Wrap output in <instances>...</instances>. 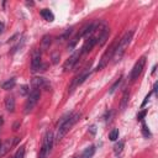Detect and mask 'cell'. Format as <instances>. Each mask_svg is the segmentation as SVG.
<instances>
[{
  "label": "cell",
  "instance_id": "4dcf8cb0",
  "mask_svg": "<svg viewBox=\"0 0 158 158\" xmlns=\"http://www.w3.org/2000/svg\"><path fill=\"white\" fill-rule=\"evenodd\" d=\"M11 158H14V157H11Z\"/></svg>",
  "mask_w": 158,
  "mask_h": 158
},
{
  "label": "cell",
  "instance_id": "f1b7e54d",
  "mask_svg": "<svg viewBox=\"0 0 158 158\" xmlns=\"http://www.w3.org/2000/svg\"><path fill=\"white\" fill-rule=\"evenodd\" d=\"M2 123H4V118H2V117H0V127L2 126Z\"/></svg>",
  "mask_w": 158,
  "mask_h": 158
},
{
  "label": "cell",
  "instance_id": "7c38bea8",
  "mask_svg": "<svg viewBox=\"0 0 158 158\" xmlns=\"http://www.w3.org/2000/svg\"><path fill=\"white\" fill-rule=\"evenodd\" d=\"M5 109L9 112H14L15 111V99L12 96H6V99H5Z\"/></svg>",
  "mask_w": 158,
  "mask_h": 158
},
{
  "label": "cell",
  "instance_id": "484cf974",
  "mask_svg": "<svg viewBox=\"0 0 158 158\" xmlns=\"http://www.w3.org/2000/svg\"><path fill=\"white\" fill-rule=\"evenodd\" d=\"M146 114H147V111H146V110L141 111V112H139V114L137 115V120H139V121H141V120H143V117L146 116Z\"/></svg>",
  "mask_w": 158,
  "mask_h": 158
},
{
  "label": "cell",
  "instance_id": "30bf717a",
  "mask_svg": "<svg viewBox=\"0 0 158 158\" xmlns=\"http://www.w3.org/2000/svg\"><path fill=\"white\" fill-rule=\"evenodd\" d=\"M42 65V59H41V54L40 52H35L32 56V60H31V70L32 72H37L41 69Z\"/></svg>",
  "mask_w": 158,
  "mask_h": 158
},
{
  "label": "cell",
  "instance_id": "9a60e30c",
  "mask_svg": "<svg viewBox=\"0 0 158 158\" xmlns=\"http://www.w3.org/2000/svg\"><path fill=\"white\" fill-rule=\"evenodd\" d=\"M51 43H52V37H51L49 35H46V36L42 38V42H41V48H42V51H46L47 48H49Z\"/></svg>",
  "mask_w": 158,
  "mask_h": 158
},
{
  "label": "cell",
  "instance_id": "7402d4cb",
  "mask_svg": "<svg viewBox=\"0 0 158 158\" xmlns=\"http://www.w3.org/2000/svg\"><path fill=\"white\" fill-rule=\"evenodd\" d=\"M23 157H25V147L21 146V147L17 149V152L15 153L14 158H23Z\"/></svg>",
  "mask_w": 158,
  "mask_h": 158
},
{
  "label": "cell",
  "instance_id": "6da1fadb",
  "mask_svg": "<svg viewBox=\"0 0 158 158\" xmlns=\"http://www.w3.org/2000/svg\"><path fill=\"white\" fill-rule=\"evenodd\" d=\"M79 117H80V114L79 112H73V114L69 112V114H65L60 118V121L58 122V131H57L56 139L57 141H60L65 136V133L75 125V122L79 120Z\"/></svg>",
  "mask_w": 158,
  "mask_h": 158
},
{
  "label": "cell",
  "instance_id": "e0dca14e",
  "mask_svg": "<svg viewBox=\"0 0 158 158\" xmlns=\"http://www.w3.org/2000/svg\"><path fill=\"white\" fill-rule=\"evenodd\" d=\"M15 84H16V80H15V78H11V79H9V80H6L5 83H2V89L4 90H10V89H12L14 86H15Z\"/></svg>",
  "mask_w": 158,
  "mask_h": 158
},
{
  "label": "cell",
  "instance_id": "ac0fdd59",
  "mask_svg": "<svg viewBox=\"0 0 158 158\" xmlns=\"http://www.w3.org/2000/svg\"><path fill=\"white\" fill-rule=\"evenodd\" d=\"M128 96H130V93H128V90H126V91L123 93L122 100H121V110H122V111L125 110V107H126V105H127V102H128Z\"/></svg>",
  "mask_w": 158,
  "mask_h": 158
},
{
  "label": "cell",
  "instance_id": "d6986e66",
  "mask_svg": "<svg viewBox=\"0 0 158 158\" xmlns=\"http://www.w3.org/2000/svg\"><path fill=\"white\" fill-rule=\"evenodd\" d=\"M121 81H122V78H118V79H117V80H116V81H115V83L112 84V86L110 88V90H109V93H110V94H114V93H115V90H116V89H117V88L120 86V84H121Z\"/></svg>",
  "mask_w": 158,
  "mask_h": 158
},
{
  "label": "cell",
  "instance_id": "d4e9b609",
  "mask_svg": "<svg viewBox=\"0 0 158 158\" xmlns=\"http://www.w3.org/2000/svg\"><path fill=\"white\" fill-rule=\"evenodd\" d=\"M70 33H72V28H68V30H67V31H65V32H64V33H63V35H62V36H60L58 40H60V41H64V40H65V38H67V37H68Z\"/></svg>",
  "mask_w": 158,
  "mask_h": 158
},
{
  "label": "cell",
  "instance_id": "83f0119b",
  "mask_svg": "<svg viewBox=\"0 0 158 158\" xmlns=\"http://www.w3.org/2000/svg\"><path fill=\"white\" fill-rule=\"evenodd\" d=\"M2 28H4V23H2V22H0V32L2 31Z\"/></svg>",
  "mask_w": 158,
  "mask_h": 158
},
{
  "label": "cell",
  "instance_id": "44dd1931",
  "mask_svg": "<svg viewBox=\"0 0 158 158\" xmlns=\"http://www.w3.org/2000/svg\"><path fill=\"white\" fill-rule=\"evenodd\" d=\"M109 138H110L111 141H116V139L118 138V130H117V128H114V130L109 133Z\"/></svg>",
  "mask_w": 158,
  "mask_h": 158
},
{
  "label": "cell",
  "instance_id": "5b68a950",
  "mask_svg": "<svg viewBox=\"0 0 158 158\" xmlns=\"http://www.w3.org/2000/svg\"><path fill=\"white\" fill-rule=\"evenodd\" d=\"M144 64H146V58L144 57H141L137 62H136V64L133 65V68H132V70H131V74H130V79L133 81V80H136L139 75H141V73H142V70H143V68H144Z\"/></svg>",
  "mask_w": 158,
  "mask_h": 158
},
{
  "label": "cell",
  "instance_id": "cb8c5ba5",
  "mask_svg": "<svg viewBox=\"0 0 158 158\" xmlns=\"http://www.w3.org/2000/svg\"><path fill=\"white\" fill-rule=\"evenodd\" d=\"M142 133H143L144 137H149V136H151V132H149V130L147 128V126H146L144 123L142 125Z\"/></svg>",
  "mask_w": 158,
  "mask_h": 158
},
{
  "label": "cell",
  "instance_id": "52a82bcc",
  "mask_svg": "<svg viewBox=\"0 0 158 158\" xmlns=\"http://www.w3.org/2000/svg\"><path fill=\"white\" fill-rule=\"evenodd\" d=\"M81 49H78L75 53H73L67 60H65V63H64V65H63V68H64V70H70V69H73L74 67H75V64L78 63V60H79V58L81 57Z\"/></svg>",
  "mask_w": 158,
  "mask_h": 158
},
{
  "label": "cell",
  "instance_id": "ffe728a7",
  "mask_svg": "<svg viewBox=\"0 0 158 158\" xmlns=\"http://www.w3.org/2000/svg\"><path fill=\"white\" fill-rule=\"evenodd\" d=\"M122 149H123V142H122V141H120L118 143H116V144L114 146V152H115V154L121 153Z\"/></svg>",
  "mask_w": 158,
  "mask_h": 158
},
{
  "label": "cell",
  "instance_id": "9c48e42d",
  "mask_svg": "<svg viewBox=\"0 0 158 158\" xmlns=\"http://www.w3.org/2000/svg\"><path fill=\"white\" fill-rule=\"evenodd\" d=\"M96 43H98V38H96L95 36H90V37H88V38L85 40V42H84V46L80 48V49H81V53L85 54V53L90 52V51L94 48V46H95Z\"/></svg>",
  "mask_w": 158,
  "mask_h": 158
},
{
  "label": "cell",
  "instance_id": "5bb4252c",
  "mask_svg": "<svg viewBox=\"0 0 158 158\" xmlns=\"http://www.w3.org/2000/svg\"><path fill=\"white\" fill-rule=\"evenodd\" d=\"M109 35H110V30L106 27L104 31H102V33L99 36V38H98V43L96 44H99V46H102L106 41H107V38H109Z\"/></svg>",
  "mask_w": 158,
  "mask_h": 158
},
{
  "label": "cell",
  "instance_id": "2e32d148",
  "mask_svg": "<svg viewBox=\"0 0 158 158\" xmlns=\"http://www.w3.org/2000/svg\"><path fill=\"white\" fill-rule=\"evenodd\" d=\"M94 153H95V147L94 146H89L88 148H85L84 149V152L81 153V158H91L93 156H94Z\"/></svg>",
  "mask_w": 158,
  "mask_h": 158
},
{
  "label": "cell",
  "instance_id": "8fae6325",
  "mask_svg": "<svg viewBox=\"0 0 158 158\" xmlns=\"http://www.w3.org/2000/svg\"><path fill=\"white\" fill-rule=\"evenodd\" d=\"M44 84H46L44 78H38V77H36V78H33L32 81H31V89H41Z\"/></svg>",
  "mask_w": 158,
  "mask_h": 158
},
{
  "label": "cell",
  "instance_id": "1f68e13d",
  "mask_svg": "<svg viewBox=\"0 0 158 158\" xmlns=\"http://www.w3.org/2000/svg\"><path fill=\"white\" fill-rule=\"evenodd\" d=\"M0 144H1V143H0Z\"/></svg>",
  "mask_w": 158,
  "mask_h": 158
},
{
  "label": "cell",
  "instance_id": "f546056e",
  "mask_svg": "<svg viewBox=\"0 0 158 158\" xmlns=\"http://www.w3.org/2000/svg\"><path fill=\"white\" fill-rule=\"evenodd\" d=\"M75 158H81V157H80V156H79V157H75Z\"/></svg>",
  "mask_w": 158,
  "mask_h": 158
},
{
  "label": "cell",
  "instance_id": "7a4b0ae2",
  "mask_svg": "<svg viewBox=\"0 0 158 158\" xmlns=\"http://www.w3.org/2000/svg\"><path fill=\"white\" fill-rule=\"evenodd\" d=\"M132 36H133V32L130 31V32H126V33L118 40V43H117L116 49H115L114 56H112V59H114L112 62H114V63H117V62L123 57L126 49L128 48V46H130V43H131Z\"/></svg>",
  "mask_w": 158,
  "mask_h": 158
},
{
  "label": "cell",
  "instance_id": "3957f363",
  "mask_svg": "<svg viewBox=\"0 0 158 158\" xmlns=\"http://www.w3.org/2000/svg\"><path fill=\"white\" fill-rule=\"evenodd\" d=\"M117 43H118V38H115V41L110 44V47H109V48L105 51V53L101 56V59H100V62H99V64H98V67H96L95 70L102 69L104 67H106V64L109 63V60L112 59V56H114V52H115V49H116Z\"/></svg>",
  "mask_w": 158,
  "mask_h": 158
},
{
  "label": "cell",
  "instance_id": "4316f807",
  "mask_svg": "<svg viewBox=\"0 0 158 158\" xmlns=\"http://www.w3.org/2000/svg\"><path fill=\"white\" fill-rule=\"evenodd\" d=\"M89 131H90V132H91V133L94 135V133L96 132V127H95V126L93 125V126H90V128H89Z\"/></svg>",
  "mask_w": 158,
  "mask_h": 158
},
{
  "label": "cell",
  "instance_id": "8992f818",
  "mask_svg": "<svg viewBox=\"0 0 158 158\" xmlns=\"http://www.w3.org/2000/svg\"><path fill=\"white\" fill-rule=\"evenodd\" d=\"M89 75H90V63H89V65H86V68H84V69H83V72H81L78 77H75V78H74L73 84L70 85V90H69V91H73L77 86H79L80 84H83V81H84Z\"/></svg>",
  "mask_w": 158,
  "mask_h": 158
},
{
  "label": "cell",
  "instance_id": "603a6c76",
  "mask_svg": "<svg viewBox=\"0 0 158 158\" xmlns=\"http://www.w3.org/2000/svg\"><path fill=\"white\" fill-rule=\"evenodd\" d=\"M20 94L22 96H26L27 94H30V89H28V85H22L20 88Z\"/></svg>",
  "mask_w": 158,
  "mask_h": 158
},
{
  "label": "cell",
  "instance_id": "277c9868",
  "mask_svg": "<svg viewBox=\"0 0 158 158\" xmlns=\"http://www.w3.org/2000/svg\"><path fill=\"white\" fill-rule=\"evenodd\" d=\"M40 96H41V93H40V89H31L30 90V94H28V99L25 104V114H28L32 111V109L36 106L37 101L40 100Z\"/></svg>",
  "mask_w": 158,
  "mask_h": 158
},
{
  "label": "cell",
  "instance_id": "ba28073f",
  "mask_svg": "<svg viewBox=\"0 0 158 158\" xmlns=\"http://www.w3.org/2000/svg\"><path fill=\"white\" fill-rule=\"evenodd\" d=\"M17 141H19L17 137H15V138H9V139H6L5 142H2V143L0 144V158L4 157V156L12 148V146L16 144Z\"/></svg>",
  "mask_w": 158,
  "mask_h": 158
},
{
  "label": "cell",
  "instance_id": "4fadbf2b",
  "mask_svg": "<svg viewBox=\"0 0 158 158\" xmlns=\"http://www.w3.org/2000/svg\"><path fill=\"white\" fill-rule=\"evenodd\" d=\"M41 16L46 20V21H49V22H52L53 20H54V15H53V12L49 10V9H42L41 10Z\"/></svg>",
  "mask_w": 158,
  "mask_h": 158
}]
</instances>
